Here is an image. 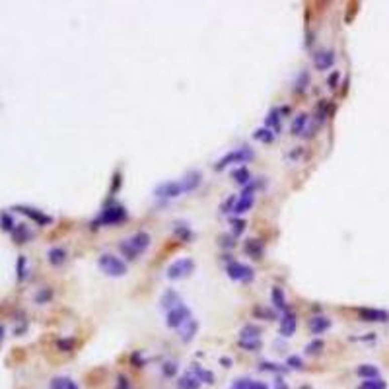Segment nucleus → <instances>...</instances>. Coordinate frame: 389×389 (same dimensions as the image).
I'll return each mask as SVG.
<instances>
[{
  "mask_svg": "<svg viewBox=\"0 0 389 389\" xmlns=\"http://www.w3.org/2000/svg\"><path fill=\"white\" fill-rule=\"evenodd\" d=\"M150 245H152V240H150L148 234H146V232H136V234H133L129 240L121 241L119 249H121V253L125 255L129 261H135L136 257L140 253H144Z\"/></svg>",
  "mask_w": 389,
  "mask_h": 389,
  "instance_id": "1",
  "label": "nucleus"
},
{
  "mask_svg": "<svg viewBox=\"0 0 389 389\" xmlns=\"http://www.w3.org/2000/svg\"><path fill=\"white\" fill-rule=\"evenodd\" d=\"M129 218V212L125 210L123 205H107L102 214L91 222V228H100V226H119Z\"/></svg>",
  "mask_w": 389,
  "mask_h": 389,
  "instance_id": "2",
  "label": "nucleus"
},
{
  "mask_svg": "<svg viewBox=\"0 0 389 389\" xmlns=\"http://www.w3.org/2000/svg\"><path fill=\"white\" fill-rule=\"evenodd\" d=\"M253 158H255L253 150L247 148V146H240V148H234V150H230L228 154H224V156L214 164V169L220 171V169H224L228 165L247 164V162H251Z\"/></svg>",
  "mask_w": 389,
  "mask_h": 389,
  "instance_id": "3",
  "label": "nucleus"
},
{
  "mask_svg": "<svg viewBox=\"0 0 389 389\" xmlns=\"http://www.w3.org/2000/svg\"><path fill=\"white\" fill-rule=\"evenodd\" d=\"M98 267L111 278H121L127 274V263L113 253H102L98 259Z\"/></svg>",
  "mask_w": 389,
  "mask_h": 389,
  "instance_id": "4",
  "label": "nucleus"
},
{
  "mask_svg": "<svg viewBox=\"0 0 389 389\" xmlns=\"http://www.w3.org/2000/svg\"><path fill=\"white\" fill-rule=\"evenodd\" d=\"M226 274L234 280V282H241V284H247L255 278V270L240 261H232L226 265Z\"/></svg>",
  "mask_w": 389,
  "mask_h": 389,
  "instance_id": "5",
  "label": "nucleus"
},
{
  "mask_svg": "<svg viewBox=\"0 0 389 389\" xmlns=\"http://www.w3.org/2000/svg\"><path fill=\"white\" fill-rule=\"evenodd\" d=\"M193 270H194V261L191 259V257H183V259L173 261V263L167 267V270H165V276H167L169 280H179V278L189 276Z\"/></svg>",
  "mask_w": 389,
  "mask_h": 389,
  "instance_id": "6",
  "label": "nucleus"
},
{
  "mask_svg": "<svg viewBox=\"0 0 389 389\" xmlns=\"http://www.w3.org/2000/svg\"><path fill=\"white\" fill-rule=\"evenodd\" d=\"M191 317V310L185 306V304H179L177 308H173L171 312H167V317H165V325L169 329H181Z\"/></svg>",
  "mask_w": 389,
  "mask_h": 389,
  "instance_id": "7",
  "label": "nucleus"
},
{
  "mask_svg": "<svg viewBox=\"0 0 389 389\" xmlns=\"http://www.w3.org/2000/svg\"><path fill=\"white\" fill-rule=\"evenodd\" d=\"M255 189H257V187H255L253 183H249V185H247V187H245V189H243V191L240 193V197L236 199V205H234V210H232L236 216L245 214L247 210L253 207V203H255Z\"/></svg>",
  "mask_w": 389,
  "mask_h": 389,
  "instance_id": "8",
  "label": "nucleus"
},
{
  "mask_svg": "<svg viewBox=\"0 0 389 389\" xmlns=\"http://www.w3.org/2000/svg\"><path fill=\"white\" fill-rule=\"evenodd\" d=\"M16 212L28 216L30 220H33L37 226H49L53 224V216H49L45 212H41L39 209H33V207H26V205H20V207H14Z\"/></svg>",
  "mask_w": 389,
  "mask_h": 389,
  "instance_id": "9",
  "label": "nucleus"
},
{
  "mask_svg": "<svg viewBox=\"0 0 389 389\" xmlns=\"http://www.w3.org/2000/svg\"><path fill=\"white\" fill-rule=\"evenodd\" d=\"M154 194L158 199H177L183 194V187H181V181H164L160 183L156 189H154Z\"/></svg>",
  "mask_w": 389,
  "mask_h": 389,
  "instance_id": "10",
  "label": "nucleus"
},
{
  "mask_svg": "<svg viewBox=\"0 0 389 389\" xmlns=\"http://www.w3.org/2000/svg\"><path fill=\"white\" fill-rule=\"evenodd\" d=\"M358 315L362 321H368V323H385V321H389L387 312L377 310V308H360Z\"/></svg>",
  "mask_w": 389,
  "mask_h": 389,
  "instance_id": "11",
  "label": "nucleus"
},
{
  "mask_svg": "<svg viewBox=\"0 0 389 389\" xmlns=\"http://www.w3.org/2000/svg\"><path fill=\"white\" fill-rule=\"evenodd\" d=\"M314 64L317 70H329L331 66L335 64V51L331 49H323L319 53L314 55Z\"/></svg>",
  "mask_w": 389,
  "mask_h": 389,
  "instance_id": "12",
  "label": "nucleus"
},
{
  "mask_svg": "<svg viewBox=\"0 0 389 389\" xmlns=\"http://www.w3.org/2000/svg\"><path fill=\"white\" fill-rule=\"evenodd\" d=\"M179 181H181V187H183V193H191V191H194V189L201 187L203 175H201V171L191 169V171H187V173L183 175V179H179Z\"/></svg>",
  "mask_w": 389,
  "mask_h": 389,
  "instance_id": "13",
  "label": "nucleus"
},
{
  "mask_svg": "<svg viewBox=\"0 0 389 389\" xmlns=\"http://www.w3.org/2000/svg\"><path fill=\"white\" fill-rule=\"evenodd\" d=\"M296 325H298V321H296V314L294 312H284L282 315V319H280V335L282 337H292L294 333H296Z\"/></svg>",
  "mask_w": 389,
  "mask_h": 389,
  "instance_id": "14",
  "label": "nucleus"
},
{
  "mask_svg": "<svg viewBox=\"0 0 389 389\" xmlns=\"http://www.w3.org/2000/svg\"><path fill=\"white\" fill-rule=\"evenodd\" d=\"M179 304H183L179 298V294L175 292V290H165L164 294H162V298H160V308L162 310H165V312H171L173 308H177Z\"/></svg>",
  "mask_w": 389,
  "mask_h": 389,
  "instance_id": "15",
  "label": "nucleus"
},
{
  "mask_svg": "<svg viewBox=\"0 0 389 389\" xmlns=\"http://www.w3.org/2000/svg\"><path fill=\"white\" fill-rule=\"evenodd\" d=\"M173 236L177 238L179 241L183 243H189V241L194 240V234L193 230H191V226L187 224V222H173Z\"/></svg>",
  "mask_w": 389,
  "mask_h": 389,
  "instance_id": "16",
  "label": "nucleus"
},
{
  "mask_svg": "<svg viewBox=\"0 0 389 389\" xmlns=\"http://www.w3.org/2000/svg\"><path fill=\"white\" fill-rule=\"evenodd\" d=\"M331 327V319L329 317H325V315H314L312 319H310V333L312 335H321V333H325V331Z\"/></svg>",
  "mask_w": 389,
  "mask_h": 389,
  "instance_id": "17",
  "label": "nucleus"
},
{
  "mask_svg": "<svg viewBox=\"0 0 389 389\" xmlns=\"http://www.w3.org/2000/svg\"><path fill=\"white\" fill-rule=\"evenodd\" d=\"M175 385H177V389H201V381L197 379V375L193 374V372H187V374H183L175 381Z\"/></svg>",
  "mask_w": 389,
  "mask_h": 389,
  "instance_id": "18",
  "label": "nucleus"
},
{
  "mask_svg": "<svg viewBox=\"0 0 389 389\" xmlns=\"http://www.w3.org/2000/svg\"><path fill=\"white\" fill-rule=\"evenodd\" d=\"M243 251L249 257H253V259H261L263 253H265V245H263V241L259 240H247L245 245H243Z\"/></svg>",
  "mask_w": 389,
  "mask_h": 389,
  "instance_id": "19",
  "label": "nucleus"
},
{
  "mask_svg": "<svg viewBox=\"0 0 389 389\" xmlns=\"http://www.w3.org/2000/svg\"><path fill=\"white\" fill-rule=\"evenodd\" d=\"M189 372H193V374L197 375V379H199L201 383H209V385H212V383L216 381V377H214V374H212L210 370H207V368H203V366H199V364H193Z\"/></svg>",
  "mask_w": 389,
  "mask_h": 389,
  "instance_id": "20",
  "label": "nucleus"
},
{
  "mask_svg": "<svg viewBox=\"0 0 389 389\" xmlns=\"http://www.w3.org/2000/svg\"><path fill=\"white\" fill-rule=\"evenodd\" d=\"M308 121H310V117H308V113H300V115H296L294 117V121H292V125H290V133L292 135H306V127H308Z\"/></svg>",
  "mask_w": 389,
  "mask_h": 389,
  "instance_id": "21",
  "label": "nucleus"
},
{
  "mask_svg": "<svg viewBox=\"0 0 389 389\" xmlns=\"http://www.w3.org/2000/svg\"><path fill=\"white\" fill-rule=\"evenodd\" d=\"M197 331H199V321H197V319H189V321L181 327V341H183V343H191L194 339V335H197Z\"/></svg>",
  "mask_w": 389,
  "mask_h": 389,
  "instance_id": "22",
  "label": "nucleus"
},
{
  "mask_svg": "<svg viewBox=\"0 0 389 389\" xmlns=\"http://www.w3.org/2000/svg\"><path fill=\"white\" fill-rule=\"evenodd\" d=\"M12 238H14V243H18V245L28 243V241L31 240L30 228H28L26 224H16L14 232H12Z\"/></svg>",
  "mask_w": 389,
  "mask_h": 389,
  "instance_id": "23",
  "label": "nucleus"
},
{
  "mask_svg": "<svg viewBox=\"0 0 389 389\" xmlns=\"http://www.w3.org/2000/svg\"><path fill=\"white\" fill-rule=\"evenodd\" d=\"M280 119H282V117H280V111H278V109H270L269 115L265 117V127L270 129V131L276 135V133L280 131Z\"/></svg>",
  "mask_w": 389,
  "mask_h": 389,
  "instance_id": "24",
  "label": "nucleus"
},
{
  "mask_svg": "<svg viewBox=\"0 0 389 389\" xmlns=\"http://www.w3.org/2000/svg\"><path fill=\"white\" fill-rule=\"evenodd\" d=\"M232 179L236 181V183H240L243 187H247L249 183H251V173H249V169L247 167H236V169H232Z\"/></svg>",
  "mask_w": 389,
  "mask_h": 389,
  "instance_id": "25",
  "label": "nucleus"
},
{
  "mask_svg": "<svg viewBox=\"0 0 389 389\" xmlns=\"http://www.w3.org/2000/svg\"><path fill=\"white\" fill-rule=\"evenodd\" d=\"M270 300H272V304H274V308H276V310H280V312H288V304H286L284 292H282L278 286H274V288H272V292H270Z\"/></svg>",
  "mask_w": 389,
  "mask_h": 389,
  "instance_id": "26",
  "label": "nucleus"
},
{
  "mask_svg": "<svg viewBox=\"0 0 389 389\" xmlns=\"http://www.w3.org/2000/svg\"><path fill=\"white\" fill-rule=\"evenodd\" d=\"M47 259H49V263H51L53 267H60V265L66 261V251H64L62 247H53V249H49Z\"/></svg>",
  "mask_w": 389,
  "mask_h": 389,
  "instance_id": "27",
  "label": "nucleus"
},
{
  "mask_svg": "<svg viewBox=\"0 0 389 389\" xmlns=\"http://www.w3.org/2000/svg\"><path fill=\"white\" fill-rule=\"evenodd\" d=\"M310 82H312L310 70H300L298 78H296V84H294V91H296V93H304V91L308 90Z\"/></svg>",
  "mask_w": 389,
  "mask_h": 389,
  "instance_id": "28",
  "label": "nucleus"
},
{
  "mask_svg": "<svg viewBox=\"0 0 389 389\" xmlns=\"http://www.w3.org/2000/svg\"><path fill=\"white\" fill-rule=\"evenodd\" d=\"M261 333L263 329L259 325H253V323H247L243 325L240 331V339H261Z\"/></svg>",
  "mask_w": 389,
  "mask_h": 389,
  "instance_id": "29",
  "label": "nucleus"
},
{
  "mask_svg": "<svg viewBox=\"0 0 389 389\" xmlns=\"http://www.w3.org/2000/svg\"><path fill=\"white\" fill-rule=\"evenodd\" d=\"M16 278H18V282H24L28 278V259H26V255H20L18 261H16Z\"/></svg>",
  "mask_w": 389,
  "mask_h": 389,
  "instance_id": "30",
  "label": "nucleus"
},
{
  "mask_svg": "<svg viewBox=\"0 0 389 389\" xmlns=\"http://www.w3.org/2000/svg\"><path fill=\"white\" fill-rule=\"evenodd\" d=\"M356 374L360 377H364V379H375V377H379V370L374 364H362V366L356 368Z\"/></svg>",
  "mask_w": 389,
  "mask_h": 389,
  "instance_id": "31",
  "label": "nucleus"
},
{
  "mask_svg": "<svg viewBox=\"0 0 389 389\" xmlns=\"http://www.w3.org/2000/svg\"><path fill=\"white\" fill-rule=\"evenodd\" d=\"M259 370H261V372H270V374H284L288 368H286L284 364H276V362L265 360V362L259 364Z\"/></svg>",
  "mask_w": 389,
  "mask_h": 389,
  "instance_id": "32",
  "label": "nucleus"
},
{
  "mask_svg": "<svg viewBox=\"0 0 389 389\" xmlns=\"http://www.w3.org/2000/svg\"><path fill=\"white\" fill-rule=\"evenodd\" d=\"M274 133L270 131V129H267V127H261V129H257L253 133V138L257 140V142H263V144H270L272 140H274Z\"/></svg>",
  "mask_w": 389,
  "mask_h": 389,
  "instance_id": "33",
  "label": "nucleus"
},
{
  "mask_svg": "<svg viewBox=\"0 0 389 389\" xmlns=\"http://www.w3.org/2000/svg\"><path fill=\"white\" fill-rule=\"evenodd\" d=\"M238 344L243 350H247V352H259L263 348V341L261 339H240Z\"/></svg>",
  "mask_w": 389,
  "mask_h": 389,
  "instance_id": "34",
  "label": "nucleus"
},
{
  "mask_svg": "<svg viewBox=\"0 0 389 389\" xmlns=\"http://www.w3.org/2000/svg\"><path fill=\"white\" fill-rule=\"evenodd\" d=\"M356 389H387V383L381 379V377H375V379H364Z\"/></svg>",
  "mask_w": 389,
  "mask_h": 389,
  "instance_id": "35",
  "label": "nucleus"
},
{
  "mask_svg": "<svg viewBox=\"0 0 389 389\" xmlns=\"http://www.w3.org/2000/svg\"><path fill=\"white\" fill-rule=\"evenodd\" d=\"M329 111H331L329 102H327V100H321V102H319V105H317V113H315V115H317V123H319V125H321L323 121L329 117Z\"/></svg>",
  "mask_w": 389,
  "mask_h": 389,
  "instance_id": "36",
  "label": "nucleus"
},
{
  "mask_svg": "<svg viewBox=\"0 0 389 389\" xmlns=\"http://www.w3.org/2000/svg\"><path fill=\"white\" fill-rule=\"evenodd\" d=\"M230 224H232V236H234L236 240H238L241 234L245 232V226H247L243 218H232V220H230Z\"/></svg>",
  "mask_w": 389,
  "mask_h": 389,
  "instance_id": "37",
  "label": "nucleus"
},
{
  "mask_svg": "<svg viewBox=\"0 0 389 389\" xmlns=\"http://www.w3.org/2000/svg\"><path fill=\"white\" fill-rule=\"evenodd\" d=\"M14 228H16L14 218H12L8 212H2V214H0V230H4V232H14Z\"/></svg>",
  "mask_w": 389,
  "mask_h": 389,
  "instance_id": "38",
  "label": "nucleus"
},
{
  "mask_svg": "<svg viewBox=\"0 0 389 389\" xmlns=\"http://www.w3.org/2000/svg\"><path fill=\"white\" fill-rule=\"evenodd\" d=\"M177 372H179V366H177V362H171V360H167V362H164V364H162V374H164L165 377H175V375H177Z\"/></svg>",
  "mask_w": 389,
  "mask_h": 389,
  "instance_id": "39",
  "label": "nucleus"
},
{
  "mask_svg": "<svg viewBox=\"0 0 389 389\" xmlns=\"http://www.w3.org/2000/svg\"><path fill=\"white\" fill-rule=\"evenodd\" d=\"M253 315L255 317H259V319H276V314L274 312H270V310H267V308H261V306H257V308H253Z\"/></svg>",
  "mask_w": 389,
  "mask_h": 389,
  "instance_id": "40",
  "label": "nucleus"
},
{
  "mask_svg": "<svg viewBox=\"0 0 389 389\" xmlns=\"http://www.w3.org/2000/svg\"><path fill=\"white\" fill-rule=\"evenodd\" d=\"M53 298V288H41L37 294H35V302L37 304H47Z\"/></svg>",
  "mask_w": 389,
  "mask_h": 389,
  "instance_id": "41",
  "label": "nucleus"
},
{
  "mask_svg": "<svg viewBox=\"0 0 389 389\" xmlns=\"http://www.w3.org/2000/svg\"><path fill=\"white\" fill-rule=\"evenodd\" d=\"M323 346H325V343L321 339H314L312 343L306 346V354H319L323 350Z\"/></svg>",
  "mask_w": 389,
  "mask_h": 389,
  "instance_id": "42",
  "label": "nucleus"
},
{
  "mask_svg": "<svg viewBox=\"0 0 389 389\" xmlns=\"http://www.w3.org/2000/svg\"><path fill=\"white\" fill-rule=\"evenodd\" d=\"M286 366L292 368V370H304V360L300 358L298 354H292V356H288V360H286Z\"/></svg>",
  "mask_w": 389,
  "mask_h": 389,
  "instance_id": "43",
  "label": "nucleus"
},
{
  "mask_svg": "<svg viewBox=\"0 0 389 389\" xmlns=\"http://www.w3.org/2000/svg\"><path fill=\"white\" fill-rule=\"evenodd\" d=\"M251 383H253V379H249V377H238V379H234L230 389H251Z\"/></svg>",
  "mask_w": 389,
  "mask_h": 389,
  "instance_id": "44",
  "label": "nucleus"
},
{
  "mask_svg": "<svg viewBox=\"0 0 389 389\" xmlns=\"http://www.w3.org/2000/svg\"><path fill=\"white\" fill-rule=\"evenodd\" d=\"M57 346H59V350H62V352H70L74 348V339H59Z\"/></svg>",
  "mask_w": 389,
  "mask_h": 389,
  "instance_id": "45",
  "label": "nucleus"
},
{
  "mask_svg": "<svg viewBox=\"0 0 389 389\" xmlns=\"http://www.w3.org/2000/svg\"><path fill=\"white\" fill-rule=\"evenodd\" d=\"M115 389H133V383H131V379L127 377L125 374H119L117 375V383H115Z\"/></svg>",
  "mask_w": 389,
  "mask_h": 389,
  "instance_id": "46",
  "label": "nucleus"
},
{
  "mask_svg": "<svg viewBox=\"0 0 389 389\" xmlns=\"http://www.w3.org/2000/svg\"><path fill=\"white\" fill-rule=\"evenodd\" d=\"M218 243L222 245V247H226V249H232V247H236V238L234 236H220L218 238Z\"/></svg>",
  "mask_w": 389,
  "mask_h": 389,
  "instance_id": "47",
  "label": "nucleus"
},
{
  "mask_svg": "<svg viewBox=\"0 0 389 389\" xmlns=\"http://www.w3.org/2000/svg\"><path fill=\"white\" fill-rule=\"evenodd\" d=\"M339 80H341V72H337V70H333V74L327 78V86H329L331 90H335L337 86H339Z\"/></svg>",
  "mask_w": 389,
  "mask_h": 389,
  "instance_id": "48",
  "label": "nucleus"
},
{
  "mask_svg": "<svg viewBox=\"0 0 389 389\" xmlns=\"http://www.w3.org/2000/svg\"><path fill=\"white\" fill-rule=\"evenodd\" d=\"M64 387H66V377H55L51 381V385H49V389H64Z\"/></svg>",
  "mask_w": 389,
  "mask_h": 389,
  "instance_id": "49",
  "label": "nucleus"
},
{
  "mask_svg": "<svg viewBox=\"0 0 389 389\" xmlns=\"http://www.w3.org/2000/svg\"><path fill=\"white\" fill-rule=\"evenodd\" d=\"M234 205H236V197H230V199L226 201L224 205L220 207V212H224V214H226V212H230V210H234Z\"/></svg>",
  "mask_w": 389,
  "mask_h": 389,
  "instance_id": "50",
  "label": "nucleus"
},
{
  "mask_svg": "<svg viewBox=\"0 0 389 389\" xmlns=\"http://www.w3.org/2000/svg\"><path fill=\"white\" fill-rule=\"evenodd\" d=\"M272 389H290V387H288V383H286L282 377H276L274 383H272Z\"/></svg>",
  "mask_w": 389,
  "mask_h": 389,
  "instance_id": "51",
  "label": "nucleus"
},
{
  "mask_svg": "<svg viewBox=\"0 0 389 389\" xmlns=\"http://www.w3.org/2000/svg\"><path fill=\"white\" fill-rule=\"evenodd\" d=\"M133 362H135V366H136V368H142V366L146 364V360H142V358H140V354H138V352H135V354H133Z\"/></svg>",
  "mask_w": 389,
  "mask_h": 389,
  "instance_id": "52",
  "label": "nucleus"
},
{
  "mask_svg": "<svg viewBox=\"0 0 389 389\" xmlns=\"http://www.w3.org/2000/svg\"><path fill=\"white\" fill-rule=\"evenodd\" d=\"M251 389H269V385L265 381H253L251 383Z\"/></svg>",
  "mask_w": 389,
  "mask_h": 389,
  "instance_id": "53",
  "label": "nucleus"
},
{
  "mask_svg": "<svg viewBox=\"0 0 389 389\" xmlns=\"http://www.w3.org/2000/svg\"><path fill=\"white\" fill-rule=\"evenodd\" d=\"M220 364H222L224 368H232V358H228V356H222V358H220Z\"/></svg>",
  "mask_w": 389,
  "mask_h": 389,
  "instance_id": "54",
  "label": "nucleus"
},
{
  "mask_svg": "<svg viewBox=\"0 0 389 389\" xmlns=\"http://www.w3.org/2000/svg\"><path fill=\"white\" fill-rule=\"evenodd\" d=\"M64 389H80L78 385H76V381H72L70 377H66V387Z\"/></svg>",
  "mask_w": 389,
  "mask_h": 389,
  "instance_id": "55",
  "label": "nucleus"
},
{
  "mask_svg": "<svg viewBox=\"0 0 389 389\" xmlns=\"http://www.w3.org/2000/svg\"><path fill=\"white\" fill-rule=\"evenodd\" d=\"M119 185H121V173H115V187L111 189V193H115L119 189Z\"/></svg>",
  "mask_w": 389,
  "mask_h": 389,
  "instance_id": "56",
  "label": "nucleus"
},
{
  "mask_svg": "<svg viewBox=\"0 0 389 389\" xmlns=\"http://www.w3.org/2000/svg\"><path fill=\"white\" fill-rule=\"evenodd\" d=\"M4 341V325H0V343Z\"/></svg>",
  "mask_w": 389,
  "mask_h": 389,
  "instance_id": "57",
  "label": "nucleus"
}]
</instances>
